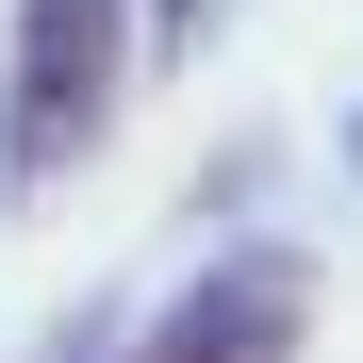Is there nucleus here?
<instances>
[{
    "instance_id": "nucleus-1",
    "label": "nucleus",
    "mask_w": 363,
    "mask_h": 363,
    "mask_svg": "<svg viewBox=\"0 0 363 363\" xmlns=\"http://www.w3.org/2000/svg\"><path fill=\"white\" fill-rule=\"evenodd\" d=\"M133 83V0H17V67H0V165L67 182Z\"/></svg>"
},
{
    "instance_id": "nucleus-2",
    "label": "nucleus",
    "mask_w": 363,
    "mask_h": 363,
    "mask_svg": "<svg viewBox=\"0 0 363 363\" xmlns=\"http://www.w3.org/2000/svg\"><path fill=\"white\" fill-rule=\"evenodd\" d=\"M297 330H314V264L297 248H231V264H199L149 314L133 363H297Z\"/></svg>"
},
{
    "instance_id": "nucleus-3",
    "label": "nucleus",
    "mask_w": 363,
    "mask_h": 363,
    "mask_svg": "<svg viewBox=\"0 0 363 363\" xmlns=\"http://www.w3.org/2000/svg\"><path fill=\"white\" fill-rule=\"evenodd\" d=\"M215 33V0H149V50H199Z\"/></svg>"
},
{
    "instance_id": "nucleus-4",
    "label": "nucleus",
    "mask_w": 363,
    "mask_h": 363,
    "mask_svg": "<svg viewBox=\"0 0 363 363\" xmlns=\"http://www.w3.org/2000/svg\"><path fill=\"white\" fill-rule=\"evenodd\" d=\"M347 165H363V116H347Z\"/></svg>"
}]
</instances>
